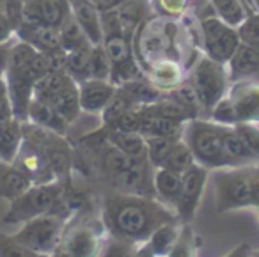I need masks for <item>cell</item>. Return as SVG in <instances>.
<instances>
[{
  "instance_id": "obj_29",
  "label": "cell",
  "mask_w": 259,
  "mask_h": 257,
  "mask_svg": "<svg viewBox=\"0 0 259 257\" xmlns=\"http://www.w3.org/2000/svg\"><path fill=\"white\" fill-rule=\"evenodd\" d=\"M23 142V130L22 121L11 119L8 122L0 124V161H9L13 163L18 154Z\"/></svg>"
},
{
  "instance_id": "obj_10",
  "label": "cell",
  "mask_w": 259,
  "mask_h": 257,
  "mask_svg": "<svg viewBox=\"0 0 259 257\" xmlns=\"http://www.w3.org/2000/svg\"><path fill=\"white\" fill-rule=\"evenodd\" d=\"M188 78H190L192 85L195 87V93H197L199 101H201L202 117L208 119L215 105L229 91L231 78L226 64L202 55L201 59H197Z\"/></svg>"
},
{
  "instance_id": "obj_34",
  "label": "cell",
  "mask_w": 259,
  "mask_h": 257,
  "mask_svg": "<svg viewBox=\"0 0 259 257\" xmlns=\"http://www.w3.org/2000/svg\"><path fill=\"white\" fill-rule=\"evenodd\" d=\"M59 37H61V47L64 52H73L78 48L91 47L89 37L85 36V32L82 30V27L78 25V22L75 20V16H69L59 29Z\"/></svg>"
},
{
  "instance_id": "obj_20",
  "label": "cell",
  "mask_w": 259,
  "mask_h": 257,
  "mask_svg": "<svg viewBox=\"0 0 259 257\" xmlns=\"http://www.w3.org/2000/svg\"><path fill=\"white\" fill-rule=\"evenodd\" d=\"M181 185H183V178L180 172L169 170V168L158 167L155 168V176H153V188H155V197L176 213L178 200L181 195Z\"/></svg>"
},
{
  "instance_id": "obj_3",
  "label": "cell",
  "mask_w": 259,
  "mask_h": 257,
  "mask_svg": "<svg viewBox=\"0 0 259 257\" xmlns=\"http://www.w3.org/2000/svg\"><path fill=\"white\" fill-rule=\"evenodd\" d=\"M178 25L170 18L148 16L134 34V54L142 71L158 59H178Z\"/></svg>"
},
{
  "instance_id": "obj_57",
  "label": "cell",
  "mask_w": 259,
  "mask_h": 257,
  "mask_svg": "<svg viewBox=\"0 0 259 257\" xmlns=\"http://www.w3.org/2000/svg\"><path fill=\"white\" fill-rule=\"evenodd\" d=\"M69 2H71V4H73V2H78V0H69Z\"/></svg>"
},
{
  "instance_id": "obj_4",
  "label": "cell",
  "mask_w": 259,
  "mask_h": 257,
  "mask_svg": "<svg viewBox=\"0 0 259 257\" xmlns=\"http://www.w3.org/2000/svg\"><path fill=\"white\" fill-rule=\"evenodd\" d=\"M36 54L37 52L30 45L15 39L11 52H9L8 69H6L4 75L9 96H11L15 117L22 122L27 121L29 105L34 98V87L37 83V78L34 76L32 68H30Z\"/></svg>"
},
{
  "instance_id": "obj_5",
  "label": "cell",
  "mask_w": 259,
  "mask_h": 257,
  "mask_svg": "<svg viewBox=\"0 0 259 257\" xmlns=\"http://www.w3.org/2000/svg\"><path fill=\"white\" fill-rule=\"evenodd\" d=\"M208 119L226 126L238 122L259 124V78L231 82L227 94L215 105Z\"/></svg>"
},
{
  "instance_id": "obj_25",
  "label": "cell",
  "mask_w": 259,
  "mask_h": 257,
  "mask_svg": "<svg viewBox=\"0 0 259 257\" xmlns=\"http://www.w3.org/2000/svg\"><path fill=\"white\" fill-rule=\"evenodd\" d=\"M32 186V181L9 161H0V200H15Z\"/></svg>"
},
{
  "instance_id": "obj_47",
  "label": "cell",
  "mask_w": 259,
  "mask_h": 257,
  "mask_svg": "<svg viewBox=\"0 0 259 257\" xmlns=\"http://www.w3.org/2000/svg\"><path fill=\"white\" fill-rule=\"evenodd\" d=\"M132 255H134V245L119 241V239L114 238H108L107 245H105L100 257H132Z\"/></svg>"
},
{
  "instance_id": "obj_37",
  "label": "cell",
  "mask_w": 259,
  "mask_h": 257,
  "mask_svg": "<svg viewBox=\"0 0 259 257\" xmlns=\"http://www.w3.org/2000/svg\"><path fill=\"white\" fill-rule=\"evenodd\" d=\"M169 96L172 98V100H176L180 105H183V107L190 112V115L194 119L202 117L201 101H199V96H197V93H195V87L192 85L188 76L176 87V89L170 91Z\"/></svg>"
},
{
  "instance_id": "obj_56",
  "label": "cell",
  "mask_w": 259,
  "mask_h": 257,
  "mask_svg": "<svg viewBox=\"0 0 259 257\" xmlns=\"http://www.w3.org/2000/svg\"><path fill=\"white\" fill-rule=\"evenodd\" d=\"M37 257H52V255H43V253H39V255H37Z\"/></svg>"
},
{
  "instance_id": "obj_9",
  "label": "cell",
  "mask_w": 259,
  "mask_h": 257,
  "mask_svg": "<svg viewBox=\"0 0 259 257\" xmlns=\"http://www.w3.org/2000/svg\"><path fill=\"white\" fill-rule=\"evenodd\" d=\"M68 181H52L43 185H32L27 192L9 202V209L6 211L2 222L8 225L25 224L30 218L39 215L54 213L62 190Z\"/></svg>"
},
{
  "instance_id": "obj_35",
  "label": "cell",
  "mask_w": 259,
  "mask_h": 257,
  "mask_svg": "<svg viewBox=\"0 0 259 257\" xmlns=\"http://www.w3.org/2000/svg\"><path fill=\"white\" fill-rule=\"evenodd\" d=\"M132 107H135V103L130 100V96L121 89V87H117L114 98L108 101V105L100 114L101 126H105V128H114L115 122L121 119V115L124 114V112H128Z\"/></svg>"
},
{
  "instance_id": "obj_11",
  "label": "cell",
  "mask_w": 259,
  "mask_h": 257,
  "mask_svg": "<svg viewBox=\"0 0 259 257\" xmlns=\"http://www.w3.org/2000/svg\"><path fill=\"white\" fill-rule=\"evenodd\" d=\"M64 227V218L57 217L54 213H47L27 220L22 225V229L13 234V238L22 245H25L27 248H30L32 252L50 255L57 248Z\"/></svg>"
},
{
  "instance_id": "obj_22",
  "label": "cell",
  "mask_w": 259,
  "mask_h": 257,
  "mask_svg": "<svg viewBox=\"0 0 259 257\" xmlns=\"http://www.w3.org/2000/svg\"><path fill=\"white\" fill-rule=\"evenodd\" d=\"M73 16L82 27L85 36L89 37L91 45L103 43V27H101V11L91 0H78L71 4Z\"/></svg>"
},
{
  "instance_id": "obj_31",
  "label": "cell",
  "mask_w": 259,
  "mask_h": 257,
  "mask_svg": "<svg viewBox=\"0 0 259 257\" xmlns=\"http://www.w3.org/2000/svg\"><path fill=\"white\" fill-rule=\"evenodd\" d=\"M149 9L151 8H149V4H146V0H126L124 4L115 9L128 36L134 37L139 25L148 18Z\"/></svg>"
},
{
  "instance_id": "obj_38",
  "label": "cell",
  "mask_w": 259,
  "mask_h": 257,
  "mask_svg": "<svg viewBox=\"0 0 259 257\" xmlns=\"http://www.w3.org/2000/svg\"><path fill=\"white\" fill-rule=\"evenodd\" d=\"M91 48H93V45L73 52H66V73L69 76H73L76 82H82V80L89 78Z\"/></svg>"
},
{
  "instance_id": "obj_15",
  "label": "cell",
  "mask_w": 259,
  "mask_h": 257,
  "mask_svg": "<svg viewBox=\"0 0 259 257\" xmlns=\"http://www.w3.org/2000/svg\"><path fill=\"white\" fill-rule=\"evenodd\" d=\"M71 13L73 9L69 0H23V15L27 22L52 29H61Z\"/></svg>"
},
{
  "instance_id": "obj_45",
  "label": "cell",
  "mask_w": 259,
  "mask_h": 257,
  "mask_svg": "<svg viewBox=\"0 0 259 257\" xmlns=\"http://www.w3.org/2000/svg\"><path fill=\"white\" fill-rule=\"evenodd\" d=\"M233 128L236 130V133L243 140V144L254 154L255 160L259 161V124H254V122H238Z\"/></svg>"
},
{
  "instance_id": "obj_8",
  "label": "cell",
  "mask_w": 259,
  "mask_h": 257,
  "mask_svg": "<svg viewBox=\"0 0 259 257\" xmlns=\"http://www.w3.org/2000/svg\"><path fill=\"white\" fill-rule=\"evenodd\" d=\"M252 165L224 167L209 172L217 213L252 207Z\"/></svg>"
},
{
  "instance_id": "obj_33",
  "label": "cell",
  "mask_w": 259,
  "mask_h": 257,
  "mask_svg": "<svg viewBox=\"0 0 259 257\" xmlns=\"http://www.w3.org/2000/svg\"><path fill=\"white\" fill-rule=\"evenodd\" d=\"M209 8L213 15L234 29H238L248 16L243 0H209Z\"/></svg>"
},
{
  "instance_id": "obj_32",
  "label": "cell",
  "mask_w": 259,
  "mask_h": 257,
  "mask_svg": "<svg viewBox=\"0 0 259 257\" xmlns=\"http://www.w3.org/2000/svg\"><path fill=\"white\" fill-rule=\"evenodd\" d=\"M181 225H183L181 222H169V224L160 225L158 229L153 231L148 241L156 257H167V253L172 250V246L176 245L178 238H180Z\"/></svg>"
},
{
  "instance_id": "obj_40",
  "label": "cell",
  "mask_w": 259,
  "mask_h": 257,
  "mask_svg": "<svg viewBox=\"0 0 259 257\" xmlns=\"http://www.w3.org/2000/svg\"><path fill=\"white\" fill-rule=\"evenodd\" d=\"M181 137H146V147H148V160L155 168L162 167L167 154L170 153L176 140Z\"/></svg>"
},
{
  "instance_id": "obj_58",
  "label": "cell",
  "mask_w": 259,
  "mask_h": 257,
  "mask_svg": "<svg viewBox=\"0 0 259 257\" xmlns=\"http://www.w3.org/2000/svg\"><path fill=\"white\" fill-rule=\"evenodd\" d=\"M255 211H257V217H259V207H257V209H255Z\"/></svg>"
},
{
  "instance_id": "obj_13",
  "label": "cell",
  "mask_w": 259,
  "mask_h": 257,
  "mask_svg": "<svg viewBox=\"0 0 259 257\" xmlns=\"http://www.w3.org/2000/svg\"><path fill=\"white\" fill-rule=\"evenodd\" d=\"M103 47L107 52L108 59H110L112 73H110V82L114 85H121V83L128 82L134 78H142L144 71H142L141 64L137 62L134 54V37L128 36L126 32H117L112 36L103 37Z\"/></svg>"
},
{
  "instance_id": "obj_53",
  "label": "cell",
  "mask_w": 259,
  "mask_h": 257,
  "mask_svg": "<svg viewBox=\"0 0 259 257\" xmlns=\"http://www.w3.org/2000/svg\"><path fill=\"white\" fill-rule=\"evenodd\" d=\"M250 252H252L250 245H248V243H241V245L234 246V248L231 250L229 253H226L224 257H248Z\"/></svg>"
},
{
  "instance_id": "obj_26",
  "label": "cell",
  "mask_w": 259,
  "mask_h": 257,
  "mask_svg": "<svg viewBox=\"0 0 259 257\" xmlns=\"http://www.w3.org/2000/svg\"><path fill=\"white\" fill-rule=\"evenodd\" d=\"M105 128V126H103ZM107 140L121 153L134 160H148V147H146V137L137 132H121V130L105 128Z\"/></svg>"
},
{
  "instance_id": "obj_49",
  "label": "cell",
  "mask_w": 259,
  "mask_h": 257,
  "mask_svg": "<svg viewBox=\"0 0 259 257\" xmlns=\"http://www.w3.org/2000/svg\"><path fill=\"white\" fill-rule=\"evenodd\" d=\"M252 207H259V161L252 165Z\"/></svg>"
},
{
  "instance_id": "obj_7",
  "label": "cell",
  "mask_w": 259,
  "mask_h": 257,
  "mask_svg": "<svg viewBox=\"0 0 259 257\" xmlns=\"http://www.w3.org/2000/svg\"><path fill=\"white\" fill-rule=\"evenodd\" d=\"M22 130L23 140L36 146L41 151V154L47 158L55 179L57 181H71L73 174H75V168H73L75 149H73L71 140L68 137L52 132V130L41 128L30 121H23Z\"/></svg>"
},
{
  "instance_id": "obj_51",
  "label": "cell",
  "mask_w": 259,
  "mask_h": 257,
  "mask_svg": "<svg viewBox=\"0 0 259 257\" xmlns=\"http://www.w3.org/2000/svg\"><path fill=\"white\" fill-rule=\"evenodd\" d=\"M91 2H93L101 13H105V11H114V9H117L119 6L124 4L126 0H91Z\"/></svg>"
},
{
  "instance_id": "obj_21",
  "label": "cell",
  "mask_w": 259,
  "mask_h": 257,
  "mask_svg": "<svg viewBox=\"0 0 259 257\" xmlns=\"http://www.w3.org/2000/svg\"><path fill=\"white\" fill-rule=\"evenodd\" d=\"M141 135L142 137H181L185 122H178L156 114L149 105H141Z\"/></svg>"
},
{
  "instance_id": "obj_54",
  "label": "cell",
  "mask_w": 259,
  "mask_h": 257,
  "mask_svg": "<svg viewBox=\"0 0 259 257\" xmlns=\"http://www.w3.org/2000/svg\"><path fill=\"white\" fill-rule=\"evenodd\" d=\"M248 15H259V0H243Z\"/></svg>"
},
{
  "instance_id": "obj_16",
  "label": "cell",
  "mask_w": 259,
  "mask_h": 257,
  "mask_svg": "<svg viewBox=\"0 0 259 257\" xmlns=\"http://www.w3.org/2000/svg\"><path fill=\"white\" fill-rule=\"evenodd\" d=\"M117 85L110 80H98V78H85L78 82V98L80 108L83 114L100 115L108 101L114 98Z\"/></svg>"
},
{
  "instance_id": "obj_14",
  "label": "cell",
  "mask_w": 259,
  "mask_h": 257,
  "mask_svg": "<svg viewBox=\"0 0 259 257\" xmlns=\"http://www.w3.org/2000/svg\"><path fill=\"white\" fill-rule=\"evenodd\" d=\"M209 168L194 163L181 174L183 185H181V195L176 206V217L181 224H190L201 206L202 193H204L206 183L209 179Z\"/></svg>"
},
{
  "instance_id": "obj_50",
  "label": "cell",
  "mask_w": 259,
  "mask_h": 257,
  "mask_svg": "<svg viewBox=\"0 0 259 257\" xmlns=\"http://www.w3.org/2000/svg\"><path fill=\"white\" fill-rule=\"evenodd\" d=\"M13 37H15V30H13V27L9 25V22L6 20L4 13L0 11V43L11 41Z\"/></svg>"
},
{
  "instance_id": "obj_48",
  "label": "cell",
  "mask_w": 259,
  "mask_h": 257,
  "mask_svg": "<svg viewBox=\"0 0 259 257\" xmlns=\"http://www.w3.org/2000/svg\"><path fill=\"white\" fill-rule=\"evenodd\" d=\"M16 37H13L11 41H4L0 43V78H4L6 69H8V61H9V52H11V47L15 43Z\"/></svg>"
},
{
  "instance_id": "obj_18",
  "label": "cell",
  "mask_w": 259,
  "mask_h": 257,
  "mask_svg": "<svg viewBox=\"0 0 259 257\" xmlns=\"http://www.w3.org/2000/svg\"><path fill=\"white\" fill-rule=\"evenodd\" d=\"M15 37L30 45L34 50L45 55L62 50L59 29H52V27H45L39 25V23L27 22V20H23L22 25L15 30Z\"/></svg>"
},
{
  "instance_id": "obj_17",
  "label": "cell",
  "mask_w": 259,
  "mask_h": 257,
  "mask_svg": "<svg viewBox=\"0 0 259 257\" xmlns=\"http://www.w3.org/2000/svg\"><path fill=\"white\" fill-rule=\"evenodd\" d=\"M13 163L32 181V185H43V183L57 181L50 165H48L47 158L41 154V151L36 146H32L27 140L22 142V147H20Z\"/></svg>"
},
{
  "instance_id": "obj_28",
  "label": "cell",
  "mask_w": 259,
  "mask_h": 257,
  "mask_svg": "<svg viewBox=\"0 0 259 257\" xmlns=\"http://www.w3.org/2000/svg\"><path fill=\"white\" fill-rule=\"evenodd\" d=\"M222 144L224 153H226L231 167H243V165L257 163L255 156L248 151V147L243 144V140L240 139V135L233 126L222 124Z\"/></svg>"
},
{
  "instance_id": "obj_42",
  "label": "cell",
  "mask_w": 259,
  "mask_h": 257,
  "mask_svg": "<svg viewBox=\"0 0 259 257\" xmlns=\"http://www.w3.org/2000/svg\"><path fill=\"white\" fill-rule=\"evenodd\" d=\"M192 0H149V8L156 16L176 20L187 15Z\"/></svg>"
},
{
  "instance_id": "obj_24",
  "label": "cell",
  "mask_w": 259,
  "mask_h": 257,
  "mask_svg": "<svg viewBox=\"0 0 259 257\" xmlns=\"http://www.w3.org/2000/svg\"><path fill=\"white\" fill-rule=\"evenodd\" d=\"M227 73H229L231 82L245 78H257L259 75V52L247 45L240 43L233 57L226 64Z\"/></svg>"
},
{
  "instance_id": "obj_46",
  "label": "cell",
  "mask_w": 259,
  "mask_h": 257,
  "mask_svg": "<svg viewBox=\"0 0 259 257\" xmlns=\"http://www.w3.org/2000/svg\"><path fill=\"white\" fill-rule=\"evenodd\" d=\"M0 11L4 13L6 20L13 27V30L18 29L23 20H25V15H23V0H0Z\"/></svg>"
},
{
  "instance_id": "obj_36",
  "label": "cell",
  "mask_w": 259,
  "mask_h": 257,
  "mask_svg": "<svg viewBox=\"0 0 259 257\" xmlns=\"http://www.w3.org/2000/svg\"><path fill=\"white\" fill-rule=\"evenodd\" d=\"M201 246V236L195 234V231L192 229L190 224H183L181 225L180 238H178L176 245L172 246V250L167 253V257H197Z\"/></svg>"
},
{
  "instance_id": "obj_30",
  "label": "cell",
  "mask_w": 259,
  "mask_h": 257,
  "mask_svg": "<svg viewBox=\"0 0 259 257\" xmlns=\"http://www.w3.org/2000/svg\"><path fill=\"white\" fill-rule=\"evenodd\" d=\"M117 87H121L135 105H151V103H156V101L162 100V98L165 96V93L156 89V87L149 82L148 76L128 80V82L121 83V85H117Z\"/></svg>"
},
{
  "instance_id": "obj_2",
  "label": "cell",
  "mask_w": 259,
  "mask_h": 257,
  "mask_svg": "<svg viewBox=\"0 0 259 257\" xmlns=\"http://www.w3.org/2000/svg\"><path fill=\"white\" fill-rule=\"evenodd\" d=\"M108 232L98 211L75 215L66 222L61 241L52 257H100L108 241Z\"/></svg>"
},
{
  "instance_id": "obj_52",
  "label": "cell",
  "mask_w": 259,
  "mask_h": 257,
  "mask_svg": "<svg viewBox=\"0 0 259 257\" xmlns=\"http://www.w3.org/2000/svg\"><path fill=\"white\" fill-rule=\"evenodd\" d=\"M132 257H156V253L153 252L151 245H149V241L146 239V241H141V243H137V245H134V255Z\"/></svg>"
},
{
  "instance_id": "obj_27",
  "label": "cell",
  "mask_w": 259,
  "mask_h": 257,
  "mask_svg": "<svg viewBox=\"0 0 259 257\" xmlns=\"http://www.w3.org/2000/svg\"><path fill=\"white\" fill-rule=\"evenodd\" d=\"M50 105L69 122L75 124L78 121L82 108H80V98H78V82L75 78H71L50 101Z\"/></svg>"
},
{
  "instance_id": "obj_12",
  "label": "cell",
  "mask_w": 259,
  "mask_h": 257,
  "mask_svg": "<svg viewBox=\"0 0 259 257\" xmlns=\"http://www.w3.org/2000/svg\"><path fill=\"white\" fill-rule=\"evenodd\" d=\"M199 27H201L202 52H204L206 57L227 64L241 43L238 29L227 25L213 13L202 16L199 20Z\"/></svg>"
},
{
  "instance_id": "obj_44",
  "label": "cell",
  "mask_w": 259,
  "mask_h": 257,
  "mask_svg": "<svg viewBox=\"0 0 259 257\" xmlns=\"http://www.w3.org/2000/svg\"><path fill=\"white\" fill-rule=\"evenodd\" d=\"M240 41L259 52V15H248L247 20L238 27Z\"/></svg>"
},
{
  "instance_id": "obj_55",
  "label": "cell",
  "mask_w": 259,
  "mask_h": 257,
  "mask_svg": "<svg viewBox=\"0 0 259 257\" xmlns=\"http://www.w3.org/2000/svg\"><path fill=\"white\" fill-rule=\"evenodd\" d=\"M248 257H259V250H252L250 255H248Z\"/></svg>"
},
{
  "instance_id": "obj_1",
  "label": "cell",
  "mask_w": 259,
  "mask_h": 257,
  "mask_svg": "<svg viewBox=\"0 0 259 257\" xmlns=\"http://www.w3.org/2000/svg\"><path fill=\"white\" fill-rule=\"evenodd\" d=\"M100 217L110 238L137 245L149 239L155 229L180 222L172 209L158 199L107 190L100 197Z\"/></svg>"
},
{
  "instance_id": "obj_19",
  "label": "cell",
  "mask_w": 259,
  "mask_h": 257,
  "mask_svg": "<svg viewBox=\"0 0 259 257\" xmlns=\"http://www.w3.org/2000/svg\"><path fill=\"white\" fill-rule=\"evenodd\" d=\"M144 75L148 76V80L160 89L162 93L169 94L172 89H176L185 78V66L181 64V61L172 57L158 59V61L151 62L144 68Z\"/></svg>"
},
{
  "instance_id": "obj_41",
  "label": "cell",
  "mask_w": 259,
  "mask_h": 257,
  "mask_svg": "<svg viewBox=\"0 0 259 257\" xmlns=\"http://www.w3.org/2000/svg\"><path fill=\"white\" fill-rule=\"evenodd\" d=\"M112 66L107 52H105L103 43L93 45L91 48V59H89V78L98 80H110Z\"/></svg>"
},
{
  "instance_id": "obj_39",
  "label": "cell",
  "mask_w": 259,
  "mask_h": 257,
  "mask_svg": "<svg viewBox=\"0 0 259 257\" xmlns=\"http://www.w3.org/2000/svg\"><path fill=\"white\" fill-rule=\"evenodd\" d=\"M194 163H195V158H194V154H192L190 147L187 146V142H185L183 139H178L176 144L172 146V149H170V153L167 154L162 167L183 174V172L187 170L188 167H192Z\"/></svg>"
},
{
  "instance_id": "obj_23",
  "label": "cell",
  "mask_w": 259,
  "mask_h": 257,
  "mask_svg": "<svg viewBox=\"0 0 259 257\" xmlns=\"http://www.w3.org/2000/svg\"><path fill=\"white\" fill-rule=\"evenodd\" d=\"M27 121L34 122V124L41 126V128L52 130V132L59 133V135H64V137H69V130H71V124H69L50 103L34 100V98L29 105Z\"/></svg>"
},
{
  "instance_id": "obj_43",
  "label": "cell",
  "mask_w": 259,
  "mask_h": 257,
  "mask_svg": "<svg viewBox=\"0 0 259 257\" xmlns=\"http://www.w3.org/2000/svg\"><path fill=\"white\" fill-rule=\"evenodd\" d=\"M37 255L39 253L32 252L25 245L16 241L13 238V234L0 232V257H37Z\"/></svg>"
},
{
  "instance_id": "obj_6",
  "label": "cell",
  "mask_w": 259,
  "mask_h": 257,
  "mask_svg": "<svg viewBox=\"0 0 259 257\" xmlns=\"http://www.w3.org/2000/svg\"><path fill=\"white\" fill-rule=\"evenodd\" d=\"M181 139L190 147L195 163L215 170L231 167L222 144V124L211 119L197 117L185 122Z\"/></svg>"
}]
</instances>
